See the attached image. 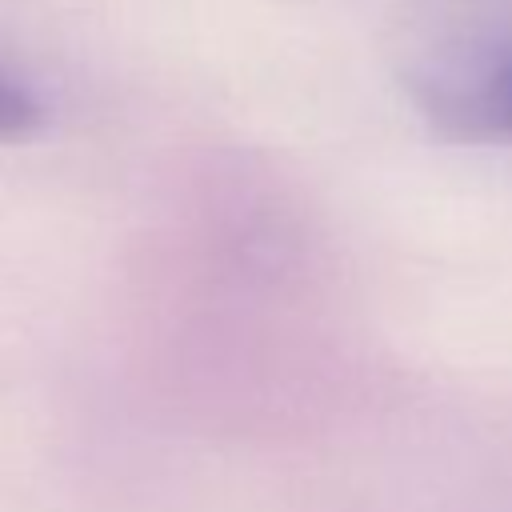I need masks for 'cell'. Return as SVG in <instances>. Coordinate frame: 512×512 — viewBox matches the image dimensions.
Masks as SVG:
<instances>
[{
    "mask_svg": "<svg viewBox=\"0 0 512 512\" xmlns=\"http://www.w3.org/2000/svg\"><path fill=\"white\" fill-rule=\"evenodd\" d=\"M508 68L512 0H416L408 8L400 80L444 136H480L484 104Z\"/></svg>",
    "mask_w": 512,
    "mask_h": 512,
    "instance_id": "1",
    "label": "cell"
},
{
    "mask_svg": "<svg viewBox=\"0 0 512 512\" xmlns=\"http://www.w3.org/2000/svg\"><path fill=\"white\" fill-rule=\"evenodd\" d=\"M44 120H48V100L40 84L8 52H0V140L36 136Z\"/></svg>",
    "mask_w": 512,
    "mask_h": 512,
    "instance_id": "2",
    "label": "cell"
},
{
    "mask_svg": "<svg viewBox=\"0 0 512 512\" xmlns=\"http://www.w3.org/2000/svg\"><path fill=\"white\" fill-rule=\"evenodd\" d=\"M484 136H512V68L500 76V84L492 88L484 116H480V140Z\"/></svg>",
    "mask_w": 512,
    "mask_h": 512,
    "instance_id": "3",
    "label": "cell"
}]
</instances>
